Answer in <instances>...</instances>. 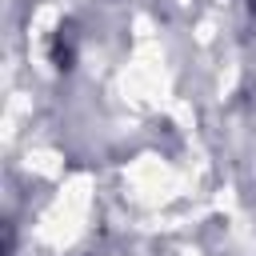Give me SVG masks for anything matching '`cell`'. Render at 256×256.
Segmentation results:
<instances>
[]
</instances>
